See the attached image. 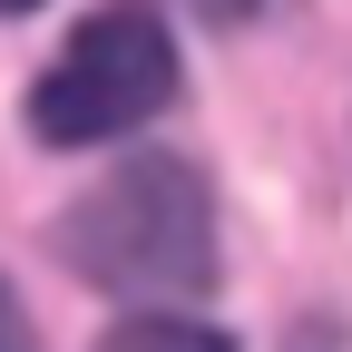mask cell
I'll return each instance as SVG.
<instances>
[{"mask_svg": "<svg viewBox=\"0 0 352 352\" xmlns=\"http://www.w3.org/2000/svg\"><path fill=\"white\" fill-rule=\"evenodd\" d=\"M59 254L78 264V284H98L118 303H196L215 284V206L206 176L186 157H127L59 215Z\"/></svg>", "mask_w": 352, "mask_h": 352, "instance_id": "cell-1", "label": "cell"}, {"mask_svg": "<svg viewBox=\"0 0 352 352\" xmlns=\"http://www.w3.org/2000/svg\"><path fill=\"white\" fill-rule=\"evenodd\" d=\"M166 98H176V39L157 30L147 0H108L98 20H78V39L30 88V127L39 147H98L118 127L157 118Z\"/></svg>", "mask_w": 352, "mask_h": 352, "instance_id": "cell-2", "label": "cell"}, {"mask_svg": "<svg viewBox=\"0 0 352 352\" xmlns=\"http://www.w3.org/2000/svg\"><path fill=\"white\" fill-rule=\"evenodd\" d=\"M0 352H30V314H20L10 284H0Z\"/></svg>", "mask_w": 352, "mask_h": 352, "instance_id": "cell-4", "label": "cell"}, {"mask_svg": "<svg viewBox=\"0 0 352 352\" xmlns=\"http://www.w3.org/2000/svg\"><path fill=\"white\" fill-rule=\"evenodd\" d=\"M98 352H235V342L206 333V323H186V314H138V323H118Z\"/></svg>", "mask_w": 352, "mask_h": 352, "instance_id": "cell-3", "label": "cell"}, {"mask_svg": "<svg viewBox=\"0 0 352 352\" xmlns=\"http://www.w3.org/2000/svg\"><path fill=\"white\" fill-rule=\"evenodd\" d=\"M186 10H196V20H245L254 0H186Z\"/></svg>", "mask_w": 352, "mask_h": 352, "instance_id": "cell-5", "label": "cell"}, {"mask_svg": "<svg viewBox=\"0 0 352 352\" xmlns=\"http://www.w3.org/2000/svg\"><path fill=\"white\" fill-rule=\"evenodd\" d=\"M0 10H30V0H0Z\"/></svg>", "mask_w": 352, "mask_h": 352, "instance_id": "cell-6", "label": "cell"}]
</instances>
